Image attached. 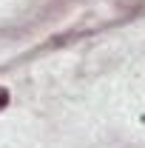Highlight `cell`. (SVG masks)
Masks as SVG:
<instances>
[{"mask_svg": "<svg viewBox=\"0 0 145 148\" xmlns=\"http://www.w3.org/2000/svg\"><path fill=\"white\" fill-rule=\"evenodd\" d=\"M6 106H9V91H6V88L0 86V111L6 108Z\"/></svg>", "mask_w": 145, "mask_h": 148, "instance_id": "obj_1", "label": "cell"}]
</instances>
